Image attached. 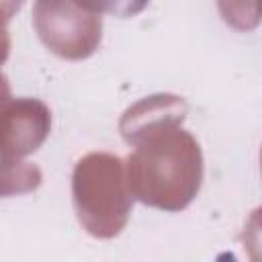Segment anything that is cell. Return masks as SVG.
Returning <instances> with one entry per match:
<instances>
[{
  "instance_id": "7",
  "label": "cell",
  "mask_w": 262,
  "mask_h": 262,
  "mask_svg": "<svg viewBox=\"0 0 262 262\" xmlns=\"http://www.w3.org/2000/svg\"><path fill=\"white\" fill-rule=\"evenodd\" d=\"M20 8V4L16 2H0V63L6 61L8 53H10V35H8V20L10 16Z\"/></svg>"
},
{
  "instance_id": "2",
  "label": "cell",
  "mask_w": 262,
  "mask_h": 262,
  "mask_svg": "<svg viewBox=\"0 0 262 262\" xmlns=\"http://www.w3.org/2000/svg\"><path fill=\"white\" fill-rule=\"evenodd\" d=\"M72 194L78 219L88 233L113 237L125 227L133 196L121 158L111 154L84 156L74 168Z\"/></svg>"
},
{
  "instance_id": "3",
  "label": "cell",
  "mask_w": 262,
  "mask_h": 262,
  "mask_svg": "<svg viewBox=\"0 0 262 262\" xmlns=\"http://www.w3.org/2000/svg\"><path fill=\"white\" fill-rule=\"evenodd\" d=\"M33 25L39 39L59 57L84 59L100 43L102 18L90 6L72 2H35Z\"/></svg>"
},
{
  "instance_id": "4",
  "label": "cell",
  "mask_w": 262,
  "mask_h": 262,
  "mask_svg": "<svg viewBox=\"0 0 262 262\" xmlns=\"http://www.w3.org/2000/svg\"><path fill=\"white\" fill-rule=\"evenodd\" d=\"M51 129V113L37 98L10 100L0 113V154L20 160L37 151Z\"/></svg>"
},
{
  "instance_id": "8",
  "label": "cell",
  "mask_w": 262,
  "mask_h": 262,
  "mask_svg": "<svg viewBox=\"0 0 262 262\" xmlns=\"http://www.w3.org/2000/svg\"><path fill=\"white\" fill-rule=\"evenodd\" d=\"M12 98H10V84H8V78L4 76V74H0V113H2V108L10 102Z\"/></svg>"
},
{
  "instance_id": "6",
  "label": "cell",
  "mask_w": 262,
  "mask_h": 262,
  "mask_svg": "<svg viewBox=\"0 0 262 262\" xmlns=\"http://www.w3.org/2000/svg\"><path fill=\"white\" fill-rule=\"evenodd\" d=\"M41 170L35 164L0 154V196L31 192L41 184Z\"/></svg>"
},
{
  "instance_id": "5",
  "label": "cell",
  "mask_w": 262,
  "mask_h": 262,
  "mask_svg": "<svg viewBox=\"0 0 262 262\" xmlns=\"http://www.w3.org/2000/svg\"><path fill=\"white\" fill-rule=\"evenodd\" d=\"M186 117V102L174 94H154L129 106L121 117L119 131L123 139L133 145L141 137L170 125H182Z\"/></svg>"
},
{
  "instance_id": "1",
  "label": "cell",
  "mask_w": 262,
  "mask_h": 262,
  "mask_svg": "<svg viewBox=\"0 0 262 262\" xmlns=\"http://www.w3.org/2000/svg\"><path fill=\"white\" fill-rule=\"evenodd\" d=\"M133 145L125 164L131 196L162 211L190 205L203 180V154L196 139L180 125H170Z\"/></svg>"
}]
</instances>
